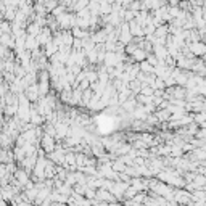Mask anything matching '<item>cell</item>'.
Listing matches in <instances>:
<instances>
[{
	"label": "cell",
	"instance_id": "cell-1",
	"mask_svg": "<svg viewBox=\"0 0 206 206\" xmlns=\"http://www.w3.org/2000/svg\"><path fill=\"white\" fill-rule=\"evenodd\" d=\"M26 94H28L29 100H37V98H39V90H37V85H32V87H29L28 90H26Z\"/></svg>",
	"mask_w": 206,
	"mask_h": 206
},
{
	"label": "cell",
	"instance_id": "cell-2",
	"mask_svg": "<svg viewBox=\"0 0 206 206\" xmlns=\"http://www.w3.org/2000/svg\"><path fill=\"white\" fill-rule=\"evenodd\" d=\"M0 42L3 44V45L11 47V45H15V39H11L8 34H3V35H0Z\"/></svg>",
	"mask_w": 206,
	"mask_h": 206
},
{
	"label": "cell",
	"instance_id": "cell-3",
	"mask_svg": "<svg viewBox=\"0 0 206 206\" xmlns=\"http://www.w3.org/2000/svg\"><path fill=\"white\" fill-rule=\"evenodd\" d=\"M192 50H193V53H196V55H201V53H205V52H206V47L203 45V44L195 42V44L192 45Z\"/></svg>",
	"mask_w": 206,
	"mask_h": 206
},
{
	"label": "cell",
	"instance_id": "cell-4",
	"mask_svg": "<svg viewBox=\"0 0 206 206\" xmlns=\"http://www.w3.org/2000/svg\"><path fill=\"white\" fill-rule=\"evenodd\" d=\"M121 31H122V34H121L122 42H127V40H130V31H129V28H127L126 24L121 28Z\"/></svg>",
	"mask_w": 206,
	"mask_h": 206
},
{
	"label": "cell",
	"instance_id": "cell-5",
	"mask_svg": "<svg viewBox=\"0 0 206 206\" xmlns=\"http://www.w3.org/2000/svg\"><path fill=\"white\" fill-rule=\"evenodd\" d=\"M44 148H45L47 151H52V150H53V140L50 139L49 135L44 139Z\"/></svg>",
	"mask_w": 206,
	"mask_h": 206
},
{
	"label": "cell",
	"instance_id": "cell-6",
	"mask_svg": "<svg viewBox=\"0 0 206 206\" xmlns=\"http://www.w3.org/2000/svg\"><path fill=\"white\" fill-rule=\"evenodd\" d=\"M140 68H142L143 71H147V73H150V71H155V68H151L148 61H143V63L140 65Z\"/></svg>",
	"mask_w": 206,
	"mask_h": 206
},
{
	"label": "cell",
	"instance_id": "cell-7",
	"mask_svg": "<svg viewBox=\"0 0 206 206\" xmlns=\"http://www.w3.org/2000/svg\"><path fill=\"white\" fill-rule=\"evenodd\" d=\"M132 55L135 56V58L139 60V61H140V60H143V58H145V53H143L142 50H139V49H135V52H134Z\"/></svg>",
	"mask_w": 206,
	"mask_h": 206
},
{
	"label": "cell",
	"instance_id": "cell-8",
	"mask_svg": "<svg viewBox=\"0 0 206 206\" xmlns=\"http://www.w3.org/2000/svg\"><path fill=\"white\" fill-rule=\"evenodd\" d=\"M18 179H19V182H21V184H24V182H28V175L24 174V172H18Z\"/></svg>",
	"mask_w": 206,
	"mask_h": 206
},
{
	"label": "cell",
	"instance_id": "cell-9",
	"mask_svg": "<svg viewBox=\"0 0 206 206\" xmlns=\"http://www.w3.org/2000/svg\"><path fill=\"white\" fill-rule=\"evenodd\" d=\"M100 11H101V13H105V15H108V13H110V5L101 3V5H100Z\"/></svg>",
	"mask_w": 206,
	"mask_h": 206
},
{
	"label": "cell",
	"instance_id": "cell-10",
	"mask_svg": "<svg viewBox=\"0 0 206 206\" xmlns=\"http://www.w3.org/2000/svg\"><path fill=\"white\" fill-rule=\"evenodd\" d=\"M0 29H2L5 34H7V32H10V29H8V23H2V24H0Z\"/></svg>",
	"mask_w": 206,
	"mask_h": 206
}]
</instances>
